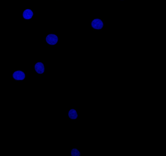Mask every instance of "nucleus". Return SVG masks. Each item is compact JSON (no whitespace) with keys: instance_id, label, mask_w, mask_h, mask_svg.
<instances>
[{"instance_id":"obj_4","label":"nucleus","mask_w":166,"mask_h":156,"mask_svg":"<svg viewBox=\"0 0 166 156\" xmlns=\"http://www.w3.org/2000/svg\"><path fill=\"white\" fill-rule=\"evenodd\" d=\"M35 69L38 74H43L44 72L45 68L44 63L42 62H38L35 65Z\"/></svg>"},{"instance_id":"obj_7","label":"nucleus","mask_w":166,"mask_h":156,"mask_svg":"<svg viewBox=\"0 0 166 156\" xmlns=\"http://www.w3.org/2000/svg\"><path fill=\"white\" fill-rule=\"evenodd\" d=\"M81 155V153L78 151V149H73L71 150V156H79Z\"/></svg>"},{"instance_id":"obj_3","label":"nucleus","mask_w":166,"mask_h":156,"mask_svg":"<svg viewBox=\"0 0 166 156\" xmlns=\"http://www.w3.org/2000/svg\"><path fill=\"white\" fill-rule=\"evenodd\" d=\"M13 77L17 81L24 80L26 78V75L24 72L20 70L16 71L13 74Z\"/></svg>"},{"instance_id":"obj_6","label":"nucleus","mask_w":166,"mask_h":156,"mask_svg":"<svg viewBox=\"0 0 166 156\" xmlns=\"http://www.w3.org/2000/svg\"><path fill=\"white\" fill-rule=\"evenodd\" d=\"M68 116H69V118L72 120H75L78 117V113L76 112V110L74 109H72L69 111Z\"/></svg>"},{"instance_id":"obj_2","label":"nucleus","mask_w":166,"mask_h":156,"mask_svg":"<svg viewBox=\"0 0 166 156\" xmlns=\"http://www.w3.org/2000/svg\"><path fill=\"white\" fill-rule=\"evenodd\" d=\"M92 26L95 29H101L103 27V23L99 19H95L91 23Z\"/></svg>"},{"instance_id":"obj_5","label":"nucleus","mask_w":166,"mask_h":156,"mask_svg":"<svg viewBox=\"0 0 166 156\" xmlns=\"http://www.w3.org/2000/svg\"><path fill=\"white\" fill-rule=\"evenodd\" d=\"M33 16V12L31 9H27L23 12V17L25 19H30Z\"/></svg>"},{"instance_id":"obj_1","label":"nucleus","mask_w":166,"mask_h":156,"mask_svg":"<svg viewBox=\"0 0 166 156\" xmlns=\"http://www.w3.org/2000/svg\"><path fill=\"white\" fill-rule=\"evenodd\" d=\"M58 38L55 34H50L47 35L46 38V41L49 45H55L58 42Z\"/></svg>"}]
</instances>
